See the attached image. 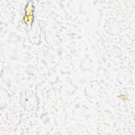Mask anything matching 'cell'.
Segmentation results:
<instances>
[{
  "label": "cell",
  "mask_w": 135,
  "mask_h": 135,
  "mask_svg": "<svg viewBox=\"0 0 135 135\" xmlns=\"http://www.w3.org/2000/svg\"><path fill=\"white\" fill-rule=\"evenodd\" d=\"M34 11V6L32 2H29L26 5L25 8V15L26 16L33 15Z\"/></svg>",
  "instance_id": "6da1fadb"
},
{
  "label": "cell",
  "mask_w": 135,
  "mask_h": 135,
  "mask_svg": "<svg viewBox=\"0 0 135 135\" xmlns=\"http://www.w3.org/2000/svg\"><path fill=\"white\" fill-rule=\"evenodd\" d=\"M34 15H29L26 16L25 15L23 18V20L24 22L28 25V26H31L33 24V22L34 21Z\"/></svg>",
  "instance_id": "7a4b0ae2"
}]
</instances>
